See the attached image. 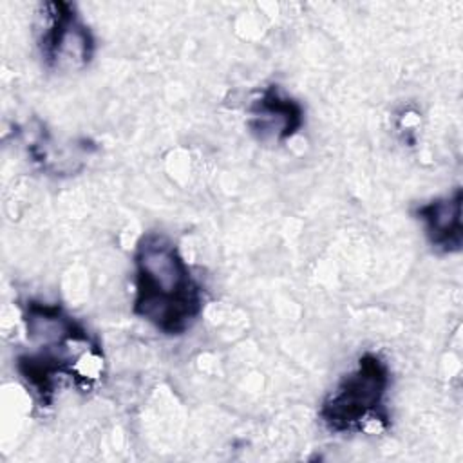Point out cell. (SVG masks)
Segmentation results:
<instances>
[{
	"label": "cell",
	"mask_w": 463,
	"mask_h": 463,
	"mask_svg": "<svg viewBox=\"0 0 463 463\" xmlns=\"http://www.w3.org/2000/svg\"><path fill=\"white\" fill-rule=\"evenodd\" d=\"M204 307V293L177 246L146 232L134 250L132 313L166 336L188 333Z\"/></svg>",
	"instance_id": "cell-1"
},
{
	"label": "cell",
	"mask_w": 463,
	"mask_h": 463,
	"mask_svg": "<svg viewBox=\"0 0 463 463\" xmlns=\"http://www.w3.org/2000/svg\"><path fill=\"white\" fill-rule=\"evenodd\" d=\"M391 385L389 365L380 354L364 353L356 367L342 376L336 387L322 400L318 418L335 434L385 429L389 414L385 398Z\"/></svg>",
	"instance_id": "cell-2"
},
{
	"label": "cell",
	"mask_w": 463,
	"mask_h": 463,
	"mask_svg": "<svg viewBox=\"0 0 463 463\" xmlns=\"http://www.w3.org/2000/svg\"><path fill=\"white\" fill-rule=\"evenodd\" d=\"M38 49L49 69L67 71L89 65L94 36L69 2H43L38 13Z\"/></svg>",
	"instance_id": "cell-3"
},
{
	"label": "cell",
	"mask_w": 463,
	"mask_h": 463,
	"mask_svg": "<svg viewBox=\"0 0 463 463\" xmlns=\"http://www.w3.org/2000/svg\"><path fill=\"white\" fill-rule=\"evenodd\" d=\"M304 125V109L279 85L266 87L250 105L248 127L260 141L284 143Z\"/></svg>",
	"instance_id": "cell-4"
},
{
	"label": "cell",
	"mask_w": 463,
	"mask_h": 463,
	"mask_svg": "<svg viewBox=\"0 0 463 463\" xmlns=\"http://www.w3.org/2000/svg\"><path fill=\"white\" fill-rule=\"evenodd\" d=\"M461 188L436 197L416 208V217L423 222L430 246L441 253H458L463 244L461 228Z\"/></svg>",
	"instance_id": "cell-5"
}]
</instances>
